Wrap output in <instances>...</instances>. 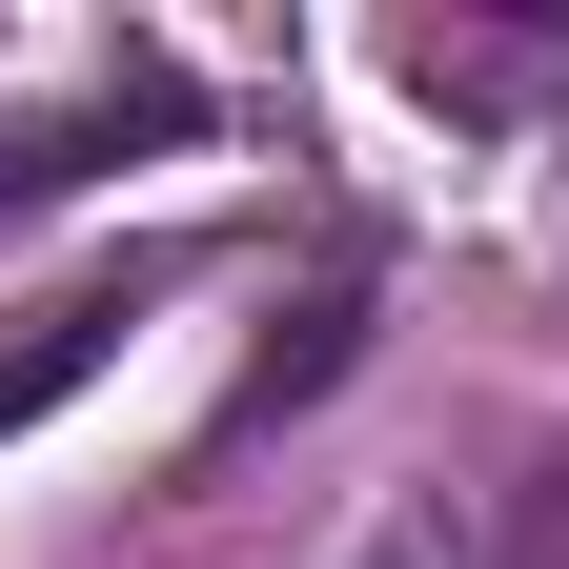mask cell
Wrapping results in <instances>:
<instances>
[{
    "label": "cell",
    "mask_w": 569,
    "mask_h": 569,
    "mask_svg": "<svg viewBox=\"0 0 569 569\" xmlns=\"http://www.w3.org/2000/svg\"><path fill=\"white\" fill-rule=\"evenodd\" d=\"M183 122H203V102L163 82V61H122L102 102H0V224H21V203H82L122 142H183Z\"/></svg>",
    "instance_id": "cell-1"
},
{
    "label": "cell",
    "mask_w": 569,
    "mask_h": 569,
    "mask_svg": "<svg viewBox=\"0 0 569 569\" xmlns=\"http://www.w3.org/2000/svg\"><path fill=\"white\" fill-rule=\"evenodd\" d=\"M387 61H407V102H448V122H529V102H569V21H407Z\"/></svg>",
    "instance_id": "cell-2"
},
{
    "label": "cell",
    "mask_w": 569,
    "mask_h": 569,
    "mask_svg": "<svg viewBox=\"0 0 569 569\" xmlns=\"http://www.w3.org/2000/svg\"><path fill=\"white\" fill-rule=\"evenodd\" d=\"M102 346H122V306H102V284H82V306H41L21 346H0V448H21V427H41L61 387H82V367H102Z\"/></svg>",
    "instance_id": "cell-3"
},
{
    "label": "cell",
    "mask_w": 569,
    "mask_h": 569,
    "mask_svg": "<svg viewBox=\"0 0 569 569\" xmlns=\"http://www.w3.org/2000/svg\"><path fill=\"white\" fill-rule=\"evenodd\" d=\"M509 569H569V468H529V488H509Z\"/></svg>",
    "instance_id": "cell-4"
},
{
    "label": "cell",
    "mask_w": 569,
    "mask_h": 569,
    "mask_svg": "<svg viewBox=\"0 0 569 569\" xmlns=\"http://www.w3.org/2000/svg\"><path fill=\"white\" fill-rule=\"evenodd\" d=\"M387 569H427V549H387Z\"/></svg>",
    "instance_id": "cell-5"
}]
</instances>
